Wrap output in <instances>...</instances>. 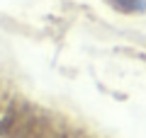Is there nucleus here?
Instances as JSON below:
<instances>
[{
    "label": "nucleus",
    "mask_w": 146,
    "mask_h": 138,
    "mask_svg": "<svg viewBox=\"0 0 146 138\" xmlns=\"http://www.w3.org/2000/svg\"><path fill=\"white\" fill-rule=\"evenodd\" d=\"M110 3L122 12H144L146 10V0H110Z\"/></svg>",
    "instance_id": "obj_1"
}]
</instances>
